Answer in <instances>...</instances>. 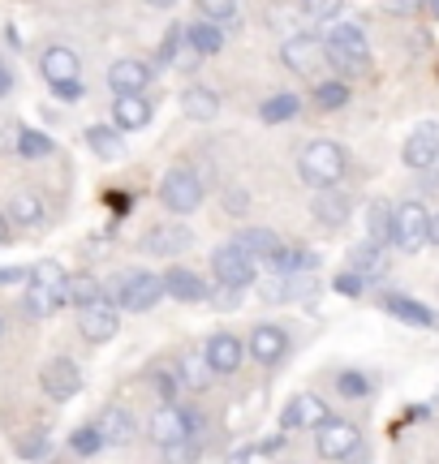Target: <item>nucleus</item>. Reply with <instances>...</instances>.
<instances>
[{"mask_svg": "<svg viewBox=\"0 0 439 464\" xmlns=\"http://www.w3.org/2000/svg\"><path fill=\"white\" fill-rule=\"evenodd\" d=\"M323 44H327V65L337 69L340 78H362L371 69V44H366V31L357 22H332Z\"/></svg>", "mask_w": 439, "mask_h": 464, "instance_id": "1", "label": "nucleus"}, {"mask_svg": "<svg viewBox=\"0 0 439 464\" xmlns=\"http://www.w3.org/2000/svg\"><path fill=\"white\" fill-rule=\"evenodd\" d=\"M345 164H349V155H345L340 142H332V138H315V142L302 150V160H298V177H302L310 189H327V185H340Z\"/></svg>", "mask_w": 439, "mask_h": 464, "instance_id": "2", "label": "nucleus"}, {"mask_svg": "<svg viewBox=\"0 0 439 464\" xmlns=\"http://www.w3.org/2000/svg\"><path fill=\"white\" fill-rule=\"evenodd\" d=\"M160 202L169 207L172 216H190V211H199V207H203V177H199L190 164L169 168V172H164V181H160Z\"/></svg>", "mask_w": 439, "mask_h": 464, "instance_id": "3", "label": "nucleus"}, {"mask_svg": "<svg viewBox=\"0 0 439 464\" xmlns=\"http://www.w3.org/2000/svg\"><path fill=\"white\" fill-rule=\"evenodd\" d=\"M392 246L401 254H418L423 246H431V211L423 202H401L396 219H392Z\"/></svg>", "mask_w": 439, "mask_h": 464, "instance_id": "4", "label": "nucleus"}, {"mask_svg": "<svg viewBox=\"0 0 439 464\" xmlns=\"http://www.w3.org/2000/svg\"><path fill=\"white\" fill-rule=\"evenodd\" d=\"M211 271H216L220 284H237V288H254L259 284V258L250 249H241L237 241H229V246H220L211 254Z\"/></svg>", "mask_w": 439, "mask_h": 464, "instance_id": "5", "label": "nucleus"}, {"mask_svg": "<svg viewBox=\"0 0 439 464\" xmlns=\"http://www.w3.org/2000/svg\"><path fill=\"white\" fill-rule=\"evenodd\" d=\"M315 451H319L323 460H354L357 451H362V430H357L354 421H323L319 430H315Z\"/></svg>", "mask_w": 439, "mask_h": 464, "instance_id": "6", "label": "nucleus"}, {"mask_svg": "<svg viewBox=\"0 0 439 464\" xmlns=\"http://www.w3.org/2000/svg\"><path fill=\"white\" fill-rule=\"evenodd\" d=\"M190 439H194V430H190V421H186V409L164 400L151 417V443L160 451H181Z\"/></svg>", "mask_w": 439, "mask_h": 464, "instance_id": "7", "label": "nucleus"}, {"mask_svg": "<svg viewBox=\"0 0 439 464\" xmlns=\"http://www.w3.org/2000/svg\"><path fill=\"white\" fill-rule=\"evenodd\" d=\"M160 297H164V276H155V271H130L125 288H121V310L147 314V310L160 305Z\"/></svg>", "mask_w": 439, "mask_h": 464, "instance_id": "8", "label": "nucleus"}, {"mask_svg": "<svg viewBox=\"0 0 439 464\" xmlns=\"http://www.w3.org/2000/svg\"><path fill=\"white\" fill-rule=\"evenodd\" d=\"M280 56H285V65L293 69V73H315V69L327 65V44H323L319 34H288L285 48H280Z\"/></svg>", "mask_w": 439, "mask_h": 464, "instance_id": "9", "label": "nucleus"}, {"mask_svg": "<svg viewBox=\"0 0 439 464\" xmlns=\"http://www.w3.org/2000/svg\"><path fill=\"white\" fill-rule=\"evenodd\" d=\"M39 387H44L52 400L65 404V400H73L83 392V370L69 362V357H52V362L39 370Z\"/></svg>", "mask_w": 439, "mask_h": 464, "instance_id": "10", "label": "nucleus"}, {"mask_svg": "<svg viewBox=\"0 0 439 464\" xmlns=\"http://www.w3.org/2000/svg\"><path fill=\"white\" fill-rule=\"evenodd\" d=\"M323 421H332V409L319 396H293L280 413V430H319Z\"/></svg>", "mask_w": 439, "mask_h": 464, "instance_id": "11", "label": "nucleus"}, {"mask_svg": "<svg viewBox=\"0 0 439 464\" xmlns=\"http://www.w3.org/2000/svg\"><path fill=\"white\" fill-rule=\"evenodd\" d=\"M246 348H250V357L259 365H280L288 353V332L280 323H259L250 332V340H246Z\"/></svg>", "mask_w": 439, "mask_h": 464, "instance_id": "12", "label": "nucleus"}, {"mask_svg": "<svg viewBox=\"0 0 439 464\" xmlns=\"http://www.w3.org/2000/svg\"><path fill=\"white\" fill-rule=\"evenodd\" d=\"M401 160H405V168H414V172H426V168H435L439 160V125H418V130L405 138V147H401Z\"/></svg>", "mask_w": 439, "mask_h": 464, "instance_id": "13", "label": "nucleus"}, {"mask_svg": "<svg viewBox=\"0 0 439 464\" xmlns=\"http://www.w3.org/2000/svg\"><path fill=\"white\" fill-rule=\"evenodd\" d=\"M203 353H207V362H211V370H216V374H237L250 348H246V340H237L233 332H216L203 344Z\"/></svg>", "mask_w": 439, "mask_h": 464, "instance_id": "14", "label": "nucleus"}, {"mask_svg": "<svg viewBox=\"0 0 439 464\" xmlns=\"http://www.w3.org/2000/svg\"><path fill=\"white\" fill-rule=\"evenodd\" d=\"M78 332H83V340H91V344H108V340H117L121 332V318H117V305H86V310H78Z\"/></svg>", "mask_w": 439, "mask_h": 464, "instance_id": "15", "label": "nucleus"}, {"mask_svg": "<svg viewBox=\"0 0 439 464\" xmlns=\"http://www.w3.org/2000/svg\"><path fill=\"white\" fill-rule=\"evenodd\" d=\"M379 305H384L392 318L409 323V327H426V332H435L439 327V314L431 310V305H423L418 297H405V293H379Z\"/></svg>", "mask_w": 439, "mask_h": 464, "instance_id": "16", "label": "nucleus"}, {"mask_svg": "<svg viewBox=\"0 0 439 464\" xmlns=\"http://www.w3.org/2000/svg\"><path fill=\"white\" fill-rule=\"evenodd\" d=\"M26 314L31 318H52L65 305V280H26Z\"/></svg>", "mask_w": 439, "mask_h": 464, "instance_id": "17", "label": "nucleus"}, {"mask_svg": "<svg viewBox=\"0 0 439 464\" xmlns=\"http://www.w3.org/2000/svg\"><path fill=\"white\" fill-rule=\"evenodd\" d=\"M310 211H315V219H319L323 228H345L349 216H354V198L345 189H337V185H327V189H319V198H315Z\"/></svg>", "mask_w": 439, "mask_h": 464, "instance_id": "18", "label": "nucleus"}, {"mask_svg": "<svg viewBox=\"0 0 439 464\" xmlns=\"http://www.w3.org/2000/svg\"><path fill=\"white\" fill-rule=\"evenodd\" d=\"M164 293H169L172 301H186V305H194V301H207V288L203 276L199 271H190V266H169L164 271Z\"/></svg>", "mask_w": 439, "mask_h": 464, "instance_id": "19", "label": "nucleus"}, {"mask_svg": "<svg viewBox=\"0 0 439 464\" xmlns=\"http://www.w3.org/2000/svg\"><path fill=\"white\" fill-rule=\"evenodd\" d=\"M39 73H44V82H69V78H83V61H78V52L73 48H48L39 56Z\"/></svg>", "mask_w": 439, "mask_h": 464, "instance_id": "20", "label": "nucleus"}, {"mask_svg": "<svg viewBox=\"0 0 439 464\" xmlns=\"http://www.w3.org/2000/svg\"><path fill=\"white\" fill-rule=\"evenodd\" d=\"M95 426H100L103 443L108 448H125V443H134V417H130V409H121V404H108L100 417H95Z\"/></svg>", "mask_w": 439, "mask_h": 464, "instance_id": "21", "label": "nucleus"}, {"mask_svg": "<svg viewBox=\"0 0 439 464\" xmlns=\"http://www.w3.org/2000/svg\"><path fill=\"white\" fill-rule=\"evenodd\" d=\"M112 125L125 133L147 130L151 125V100H142V91L138 95H117L112 100Z\"/></svg>", "mask_w": 439, "mask_h": 464, "instance_id": "22", "label": "nucleus"}, {"mask_svg": "<svg viewBox=\"0 0 439 464\" xmlns=\"http://www.w3.org/2000/svg\"><path fill=\"white\" fill-rule=\"evenodd\" d=\"M108 86H112V95H138V91L151 86V65H142V61H117V65L108 69Z\"/></svg>", "mask_w": 439, "mask_h": 464, "instance_id": "23", "label": "nucleus"}, {"mask_svg": "<svg viewBox=\"0 0 439 464\" xmlns=\"http://www.w3.org/2000/svg\"><path fill=\"white\" fill-rule=\"evenodd\" d=\"M263 266L276 271V276H310V271L319 266V258L306 254V249H298V246H276L268 258H263Z\"/></svg>", "mask_w": 439, "mask_h": 464, "instance_id": "24", "label": "nucleus"}, {"mask_svg": "<svg viewBox=\"0 0 439 464\" xmlns=\"http://www.w3.org/2000/svg\"><path fill=\"white\" fill-rule=\"evenodd\" d=\"M186 44L199 52V56H216V52L224 48V22L199 14V22H194V26H186Z\"/></svg>", "mask_w": 439, "mask_h": 464, "instance_id": "25", "label": "nucleus"}, {"mask_svg": "<svg viewBox=\"0 0 439 464\" xmlns=\"http://www.w3.org/2000/svg\"><path fill=\"white\" fill-rule=\"evenodd\" d=\"M100 301H103V284L95 280V276H86V271L65 276V305L86 310V305H100Z\"/></svg>", "mask_w": 439, "mask_h": 464, "instance_id": "26", "label": "nucleus"}, {"mask_svg": "<svg viewBox=\"0 0 439 464\" xmlns=\"http://www.w3.org/2000/svg\"><path fill=\"white\" fill-rule=\"evenodd\" d=\"M44 216H48V207H44V198H39L34 189H17L14 198H9V219H14V224H22V228L44 224Z\"/></svg>", "mask_w": 439, "mask_h": 464, "instance_id": "27", "label": "nucleus"}, {"mask_svg": "<svg viewBox=\"0 0 439 464\" xmlns=\"http://www.w3.org/2000/svg\"><path fill=\"white\" fill-rule=\"evenodd\" d=\"M177 374H181V382H186L190 392H203L207 379H211L216 370H211V362H207V353L186 348V353H181V362H177Z\"/></svg>", "mask_w": 439, "mask_h": 464, "instance_id": "28", "label": "nucleus"}, {"mask_svg": "<svg viewBox=\"0 0 439 464\" xmlns=\"http://www.w3.org/2000/svg\"><path fill=\"white\" fill-rule=\"evenodd\" d=\"M190 246H194V232L190 228H151L147 241H142L147 254H181V249H190Z\"/></svg>", "mask_w": 439, "mask_h": 464, "instance_id": "29", "label": "nucleus"}, {"mask_svg": "<svg viewBox=\"0 0 439 464\" xmlns=\"http://www.w3.org/2000/svg\"><path fill=\"white\" fill-rule=\"evenodd\" d=\"M121 133L125 130H117V125H91V130H86V147L95 150L100 160H121V155H125Z\"/></svg>", "mask_w": 439, "mask_h": 464, "instance_id": "30", "label": "nucleus"}, {"mask_svg": "<svg viewBox=\"0 0 439 464\" xmlns=\"http://www.w3.org/2000/svg\"><path fill=\"white\" fill-rule=\"evenodd\" d=\"M181 112L190 121H211L220 112V100L211 86H186V95H181Z\"/></svg>", "mask_w": 439, "mask_h": 464, "instance_id": "31", "label": "nucleus"}, {"mask_svg": "<svg viewBox=\"0 0 439 464\" xmlns=\"http://www.w3.org/2000/svg\"><path fill=\"white\" fill-rule=\"evenodd\" d=\"M392 219H396V211H392L388 202L375 198L366 207V237H371L375 246H392Z\"/></svg>", "mask_w": 439, "mask_h": 464, "instance_id": "32", "label": "nucleus"}, {"mask_svg": "<svg viewBox=\"0 0 439 464\" xmlns=\"http://www.w3.org/2000/svg\"><path fill=\"white\" fill-rule=\"evenodd\" d=\"M349 266H354V271H362L366 280H371V276H384V271H388L384 246H375V241H366V246H357L354 254H349Z\"/></svg>", "mask_w": 439, "mask_h": 464, "instance_id": "33", "label": "nucleus"}, {"mask_svg": "<svg viewBox=\"0 0 439 464\" xmlns=\"http://www.w3.org/2000/svg\"><path fill=\"white\" fill-rule=\"evenodd\" d=\"M345 103H349V82H345L340 73L332 78V82L315 86V108H319V112H340Z\"/></svg>", "mask_w": 439, "mask_h": 464, "instance_id": "34", "label": "nucleus"}, {"mask_svg": "<svg viewBox=\"0 0 439 464\" xmlns=\"http://www.w3.org/2000/svg\"><path fill=\"white\" fill-rule=\"evenodd\" d=\"M302 112V100L293 95V91H285V95H271V100H263V108H259V116L268 121V125H280V121H293V116Z\"/></svg>", "mask_w": 439, "mask_h": 464, "instance_id": "35", "label": "nucleus"}, {"mask_svg": "<svg viewBox=\"0 0 439 464\" xmlns=\"http://www.w3.org/2000/svg\"><path fill=\"white\" fill-rule=\"evenodd\" d=\"M233 241H237L241 249H250V254L259 258V263H263V258H268L271 249L280 246V237H276L271 228H241V232L233 237Z\"/></svg>", "mask_w": 439, "mask_h": 464, "instance_id": "36", "label": "nucleus"}, {"mask_svg": "<svg viewBox=\"0 0 439 464\" xmlns=\"http://www.w3.org/2000/svg\"><path fill=\"white\" fill-rule=\"evenodd\" d=\"M100 448H108L103 443V434H100V426L95 421H86V426H78V430H69V451L73 456H100Z\"/></svg>", "mask_w": 439, "mask_h": 464, "instance_id": "37", "label": "nucleus"}, {"mask_svg": "<svg viewBox=\"0 0 439 464\" xmlns=\"http://www.w3.org/2000/svg\"><path fill=\"white\" fill-rule=\"evenodd\" d=\"M56 142H52L44 130H17V155L22 160H48Z\"/></svg>", "mask_w": 439, "mask_h": 464, "instance_id": "38", "label": "nucleus"}, {"mask_svg": "<svg viewBox=\"0 0 439 464\" xmlns=\"http://www.w3.org/2000/svg\"><path fill=\"white\" fill-rule=\"evenodd\" d=\"M337 392L345 400H366L375 392V379H371V374H362V370H340V374H337Z\"/></svg>", "mask_w": 439, "mask_h": 464, "instance_id": "39", "label": "nucleus"}, {"mask_svg": "<svg viewBox=\"0 0 439 464\" xmlns=\"http://www.w3.org/2000/svg\"><path fill=\"white\" fill-rule=\"evenodd\" d=\"M14 451L17 456H22V460H48V434L44 430H31V434H22V439H17L14 443Z\"/></svg>", "mask_w": 439, "mask_h": 464, "instance_id": "40", "label": "nucleus"}, {"mask_svg": "<svg viewBox=\"0 0 439 464\" xmlns=\"http://www.w3.org/2000/svg\"><path fill=\"white\" fill-rule=\"evenodd\" d=\"M194 5H199L203 17H216V22H224L229 31L241 26V22H237V0H194Z\"/></svg>", "mask_w": 439, "mask_h": 464, "instance_id": "41", "label": "nucleus"}, {"mask_svg": "<svg viewBox=\"0 0 439 464\" xmlns=\"http://www.w3.org/2000/svg\"><path fill=\"white\" fill-rule=\"evenodd\" d=\"M241 293H246V288H237V284H220V280H216V288L207 293V301H211L216 310H224V314H229V310H241Z\"/></svg>", "mask_w": 439, "mask_h": 464, "instance_id": "42", "label": "nucleus"}, {"mask_svg": "<svg viewBox=\"0 0 439 464\" xmlns=\"http://www.w3.org/2000/svg\"><path fill=\"white\" fill-rule=\"evenodd\" d=\"M181 44H186V26H169V34L160 39V52H155V65H172Z\"/></svg>", "mask_w": 439, "mask_h": 464, "instance_id": "43", "label": "nucleus"}, {"mask_svg": "<svg viewBox=\"0 0 439 464\" xmlns=\"http://www.w3.org/2000/svg\"><path fill=\"white\" fill-rule=\"evenodd\" d=\"M306 9V17H315V22H337L340 9H345V0H298Z\"/></svg>", "mask_w": 439, "mask_h": 464, "instance_id": "44", "label": "nucleus"}, {"mask_svg": "<svg viewBox=\"0 0 439 464\" xmlns=\"http://www.w3.org/2000/svg\"><path fill=\"white\" fill-rule=\"evenodd\" d=\"M332 288H337L340 297H362V293H366V276L349 266V271H340L337 280H332Z\"/></svg>", "mask_w": 439, "mask_h": 464, "instance_id": "45", "label": "nucleus"}, {"mask_svg": "<svg viewBox=\"0 0 439 464\" xmlns=\"http://www.w3.org/2000/svg\"><path fill=\"white\" fill-rule=\"evenodd\" d=\"M288 280H293V276H276V271H271V280L259 284V293H263V301H268V305H276V301H285L288 293H293V288H288Z\"/></svg>", "mask_w": 439, "mask_h": 464, "instance_id": "46", "label": "nucleus"}, {"mask_svg": "<svg viewBox=\"0 0 439 464\" xmlns=\"http://www.w3.org/2000/svg\"><path fill=\"white\" fill-rule=\"evenodd\" d=\"M181 387H186V382L177 379V370H160V374H155V392H160V400H169V404H177Z\"/></svg>", "mask_w": 439, "mask_h": 464, "instance_id": "47", "label": "nucleus"}, {"mask_svg": "<svg viewBox=\"0 0 439 464\" xmlns=\"http://www.w3.org/2000/svg\"><path fill=\"white\" fill-rule=\"evenodd\" d=\"M52 95L61 103H78L86 95V86H83V78H69V82H52Z\"/></svg>", "mask_w": 439, "mask_h": 464, "instance_id": "48", "label": "nucleus"}, {"mask_svg": "<svg viewBox=\"0 0 439 464\" xmlns=\"http://www.w3.org/2000/svg\"><path fill=\"white\" fill-rule=\"evenodd\" d=\"M224 211H229V216H246V211H250L246 189H224Z\"/></svg>", "mask_w": 439, "mask_h": 464, "instance_id": "49", "label": "nucleus"}, {"mask_svg": "<svg viewBox=\"0 0 439 464\" xmlns=\"http://www.w3.org/2000/svg\"><path fill=\"white\" fill-rule=\"evenodd\" d=\"M31 280V266H0V288H9V284H26Z\"/></svg>", "mask_w": 439, "mask_h": 464, "instance_id": "50", "label": "nucleus"}, {"mask_svg": "<svg viewBox=\"0 0 439 464\" xmlns=\"http://www.w3.org/2000/svg\"><path fill=\"white\" fill-rule=\"evenodd\" d=\"M31 280H65V271H61V263H39V266H31Z\"/></svg>", "mask_w": 439, "mask_h": 464, "instance_id": "51", "label": "nucleus"}, {"mask_svg": "<svg viewBox=\"0 0 439 464\" xmlns=\"http://www.w3.org/2000/svg\"><path fill=\"white\" fill-rule=\"evenodd\" d=\"M186 409V421H190V430H194V439L207 430V417H203V409H194V404H181Z\"/></svg>", "mask_w": 439, "mask_h": 464, "instance_id": "52", "label": "nucleus"}, {"mask_svg": "<svg viewBox=\"0 0 439 464\" xmlns=\"http://www.w3.org/2000/svg\"><path fill=\"white\" fill-rule=\"evenodd\" d=\"M9 91H14V69H9L5 61H0V100H5Z\"/></svg>", "mask_w": 439, "mask_h": 464, "instance_id": "53", "label": "nucleus"}, {"mask_svg": "<svg viewBox=\"0 0 439 464\" xmlns=\"http://www.w3.org/2000/svg\"><path fill=\"white\" fill-rule=\"evenodd\" d=\"M285 448V434H271L268 443H263V448H259V456H276V451Z\"/></svg>", "mask_w": 439, "mask_h": 464, "instance_id": "54", "label": "nucleus"}, {"mask_svg": "<svg viewBox=\"0 0 439 464\" xmlns=\"http://www.w3.org/2000/svg\"><path fill=\"white\" fill-rule=\"evenodd\" d=\"M396 9H405V14H414V9H426V0H396Z\"/></svg>", "mask_w": 439, "mask_h": 464, "instance_id": "55", "label": "nucleus"}, {"mask_svg": "<svg viewBox=\"0 0 439 464\" xmlns=\"http://www.w3.org/2000/svg\"><path fill=\"white\" fill-rule=\"evenodd\" d=\"M5 44H9V48H22V34H17L14 26H5Z\"/></svg>", "mask_w": 439, "mask_h": 464, "instance_id": "56", "label": "nucleus"}, {"mask_svg": "<svg viewBox=\"0 0 439 464\" xmlns=\"http://www.w3.org/2000/svg\"><path fill=\"white\" fill-rule=\"evenodd\" d=\"M9 241V216H0V246Z\"/></svg>", "mask_w": 439, "mask_h": 464, "instance_id": "57", "label": "nucleus"}, {"mask_svg": "<svg viewBox=\"0 0 439 464\" xmlns=\"http://www.w3.org/2000/svg\"><path fill=\"white\" fill-rule=\"evenodd\" d=\"M431 246H439V216H431Z\"/></svg>", "mask_w": 439, "mask_h": 464, "instance_id": "58", "label": "nucleus"}, {"mask_svg": "<svg viewBox=\"0 0 439 464\" xmlns=\"http://www.w3.org/2000/svg\"><path fill=\"white\" fill-rule=\"evenodd\" d=\"M147 5H151V9H172L177 0H147Z\"/></svg>", "mask_w": 439, "mask_h": 464, "instance_id": "59", "label": "nucleus"}, {"mask_svg": "<svg viewBox=\"0 0 439 464\" xmlns=\"http://www.w3.org/2000/svg\"><path fill=\"white\" fill-rule=\"evenodd\" d=\"M426 14H431V17L439 22V0H426Z\"/></svg>", "mask_w": 439, "mask_h": 464, "instance_id": "60", "label": "nucleus"}, {"mask_svg": "<svg viewBox=\"0 0 439 464\" xmlns=\"http://www.w3.org/2000/svg\"><path fill=\"white\" fill-rule=\"evenodd\" d=\"M0 335H5V323H0Z\"/></svg>", "mask_w": 439, "mask_h": 464, "instance_id": "61", "label": "nucleus"}]
</instances>
